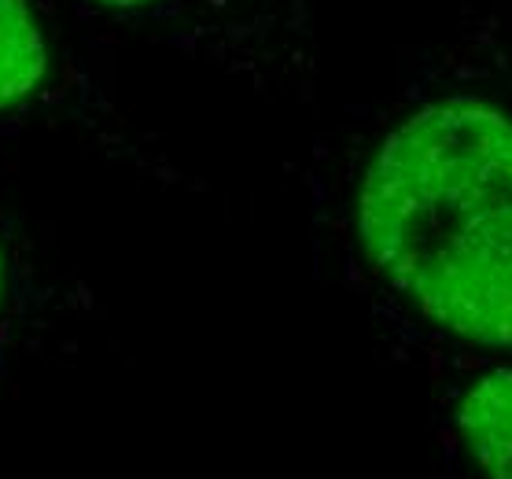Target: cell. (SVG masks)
<instances>
[{"mask_svg":"<svg viewBox=\"0 0 512 479\" xmlns=\"http://www.w3.org/2000/svg\"><path fill=\"white\" fill-rule=\"evenodd\" d=\"M450 435L476 479H512V362L476 354L457 369L443 406Z\"/></svg>","mask_w":512,"mask_h":479,"instance_id":"3","label":"cell"},{"mask_svg":"<svg viewBox=\"0 0 512 479\" xmlns=\"http://www.w3.org/2000/svg\"><path fill=\"white\" fill-rule=\"evenodd\" d=\"M133 37L166 41L214 67L255 74L306 59L310 0H74Z\"/></svg>","mask_w":512,"mask_h":479,"instance_id":"2","label":"cell"},{"mask_svg":"<svg viewBox=\"0 0 512 479\" xmlns=\"http://www.w3.org/2000/svg\"><path fill=\"white\" fill-rule=\"evenodd\" d=\"M350 236L409 321L512 362V85L443 63L365 141Z\"/></svg>","mask_w":512,"mask_h":479,"instance_id":"1","label":"cell"},{"mask_svg":"<svg viewBox=\"0 0 512 479\" xmlns=\"http://www.w3.org/2000/svg\"><path fill=\"white\" fill-rule=\"evenodd\" d=\"M56 34L41 0H0V115L19 111L56 78Z\"/></svg>","mask_w":512,"mask_h":479,"instance_id":"4","label":"cell"},{"mask_svg":"<svg viewBox=\"0 0 512 479\" xmlns=\"http://www.w3.org/2000/svg\"><path fill=\"white\" fill-rule=\"evenodd\" d=\"M4 292H8V266H4V244H0V310H4Z\"/></svg>","mask_w":512,"mask_h":479,"instance_id":"5","label":"cell"}]
</instances>
